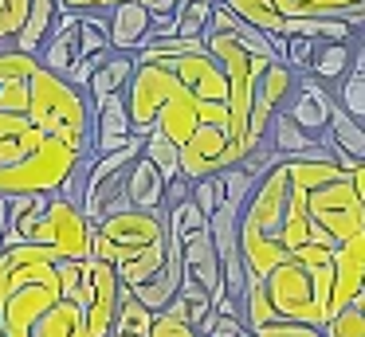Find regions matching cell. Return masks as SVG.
<instances>
[{"mask_svg": "<svg viewBox=\"0 0 365 337\" xmlns=\"http://www.w3.org/2000/svg\"><path fill=\"white\" fill-rule=\"evenodd\" d=\"M357 232H365V204L334 157H279L240 208L247 279H267L283 263L322 266Z\"/></svg>", "mask_w": 365, "mask_h": 337, "instance_id": "cell-1", "label": "cell"}, {"mask_svg": "<svg viewBox=\"0 0 365 337\" xmlns=\"http://www.w3.org/2000/svg\"><path fill=\"white\" fill-rule=\"evenodd\" d=\"M122 279L106 259L0 247V337H110Z\"/></svg>", "mask_w": 365, "mask_h": 337, "instance_id": "cell-2", "label": "cell"}, {"mask_svg": "<svg viewBox=\"0 0 365 337\" xmlns=\"http://www.w3.org/2000/svg\"><path fill=\"white\" fill-rule=\"evenodd\" d=\"M87 157L71 141L48 133L24 114H0V192H63Z\"/></svg>", "mask_w": 365, "mask_h": 337, "instance_id": "cell-3", "label": "cell"}, {"mask_svg": "<svg viewBox=\"0 0 365 337\" xmlns=\"http://www.w3.org/2000/svg\"><path fill=\"white\" fill-rule=\"evenodd\" d=\"M126 106H130V122H134L138 138L165 133L177 145H185L205 122L228 125L224 110L205 106L165 63H150V59H138V71L126 86Z\"/></svg>", "mask_w": 365, "mask_h": 337, "instance_id": "cell-4", "label": "cell"}, {"mask_svg": "<svg viewBox=\"0 0 365 337\" xmlns=\"http://www.w3.org/2000/svg\"><path fill=\"white\" fill-rule=\"evenodd\" d=\"M271 294V306L283 321H307L326 326L334 318V259L322 266L283 263L263 279Z\"/></svg>", "mask_w": 365, "mask_h": 337, "instance_id": "cell-5", "label": "cell"}, {"mask_svg": "<svg viewBox=\"0 0 365 337\" xmlns=\"http://www.w3.org/2000/svg\"><path fill=\"white\" fill-rule=\"evenodd\" d=\"M169 235V208H122L95 227V255L118 271Z\"/></svg>", "mask_w": 365, "mask_h": 337, "instance_id": "cell-6", "label": "cell"}, {"mask_svg": "<svg viewBox=\"0 0 365 337\" xmlns=\"http://www.w3.org/2000/svg\"><path fill=\"white\" fill-rule=\"evenodd\" d=\"M145 138L130 141V145L114 149V153H98L95 161L87 165V188H83V212H87L91 224H103L110 212L130 208L126 200V169L134 165V157H142Z\"/></svg>", "mask_w": 365, "mask_h": 337, "instance_id": "cell-7", "label": "cell"}, {"mask_svg": "<svg viewBox=\"0 0 365 337\" xmlns=\"http://www.w3.org/2000/svg\"><path fill=\"white\" fill-rule=\"evenodd\" d=\"M28 243H43V247L59 251V255L87 259V255H95V224L87 219L79 200L56 192L48 200V208H43V216H40V224H36Z\"/></svg>", "mask_w": 365, "mask_h": 337, "instance_id": "cell-8", "label": "cell"}, {"mask_svg": "<svg viewBox=\"0 0 365 337\" xmlns=\"http://www.w3.org/2000/svg\"><path fill=\"white\" fill-rule=\"evenodd\" d=\"M185 251V274H181V294L185 298H216L224 294V259L216 251V239L208 227L181 235Z\"/></svg>", "mask_w": 365, "mask_h": 337, "instance_id": "cell-9", "label": "cell"}, {"mask_svg": "<svg viewBox=\"0 0 365 337\" xmlns=\"http://www.w3.org/2000/svg\"><path fill=\"white\" fill-rule=\"evenodd\" d=\"M224 169H228V125L205 122L181 145V172L189 180H200L208 172H224Z\"/></svg>", "mask_w": 365, "mask_h": 337, "instance_id": "cell-10", "label": "cell"}, {"mask_svg": "<svg viewBox=\"0 0 365 337\" xmlns=\"http://www.w3.org/2000/svg\"><path fill=\"white\" fill-rule=\"evenodd\" d=\"M334 106H338V98L326 90L322 78L310 75V78H299V90H294L291 102H287V114H291L294 122L310 133V138H322L326 125H330Z\"/></svg>", "mask_w": 365, "mask_h": 337, "instance_id": "cell-11", "label": "cell"}, {"mask_svg": "<svg viewBox=\"0 0 365 337\" xmlns=\"http://www.w3.org/2000/svg\"><path fill=\"white\" fill-rule=\"evenodd\" d=\"M138 141L134 122H130V106L126 94H106L95 98V157L98 153H114V149Z\"/></svg>", "mask_w": 365, "mask_h": 337, "instance_id": "cell-12", "label": "cell"}, {"mask_svg": "<svg viewBox=\"0 0 365 337\" xmlns=\"http://www.w3.org/2000/svg\"><path fill=\"white\" fill-rule=\"evenodd\" d=\"M153 12L142 0H126L110 12V47L114 51H142L145 36H150Z\"/></svg>", "mask_w": 365, "mask_h": 337, "instance_id": "cell-13", "label": "cell"}, {"mask_svg": "<svg viewBox=\"0 0 365 337\" xmlns=\"http://www.w3.org/2000/svg\"><path fill=\"white\" fill-rule=\"evenodd\" d=\"M40 63L51 67L56 75H71V67L79 63V12L59 16L56 31H51L48 43L40 47Z\"/></svg>", "mask_w": 365, "mask_h": 337, "instance_id": "cell-14", "label": "cell"}, {"mask_svg": "<svg viewBox=\"0 0 365 337\" xmlns=\"http://www.w3.org/2000/svg\"><path fill=\"white\" fill-rule=\"evenodd\" d=\"M271 157H330L326 153V145L318 138H310L307 130H302L299 122H294L287 110H279L275 118H271Z\"/></svg>", "mask_w": 365, "mask_h": 337, "instance_id": "cell-15", "label": "cell"}, {"mask_svg": "<svg viewBox=\"0 0 365 337\" xmlns=\"http://www.w3.org/2000/svg\"><path fill=\"white\" fill-rule=\"evenodd\" d=\"M165 172L150 161V157H134V165L126 169V200L134 208H165Z\"/></svg>", "mask_w": 365, "mask_h": 337, "instance_id": "cell-16", "label": "cell"}, {"mask_svg": "<svg viewBox=\"0 0 365 337\" xmlns=\"http://www.w3.org/2000/svg\"><path fill=\"white\" fill-rule=\"evenodd\" d=\"M56 192H24V196H12V208H9V232L0 239V247H16V243H28L40 224L43 208Z\"/></svg>", "mask_w": 365, "mask_h": 337, "instance_id": "cell-17", "label": "cell"}, {"mask_svg": "<svg viewBox=\"0 0 365 337\" xmlns=\"http://www.w3.org/2000/svg\"><path fill=\"white\" fill-rule=\"evenodd\" d=\"M138 71V51H110V59L95 71V78L87 83L91 98H106V94H126L130 78Z\"/></svg>", "mask_w": 365, "mask_h": 337, "instance_id": "cell-18", "label": "cell"}, {"mask_svg": "<svg viewBox=\"0 0 365 337\" xmlns=\"http://www.w3.org/2000/svg\"><path fill=\"white\" fill-rule=\"evenodd\" d=\"M354 59H357V51H354L349 43L322 39V43H318V51H314V59H310V71H307V75L322 78V83H330V86H338L341 78L354 71Z\"/></svg>", "mask_w": 365, "mask_h": 337, "instance_id": "cell-19", "label": "cell"}, {"mask_svg": "<svg viewBox=\"0 0 365 337\" xmlns=\"http://www.w3.org/2000/svg\"><path fill=\"white\" fill-rule=\"evenodd\" d=\"M318 141H326V145H338L346 149L349 157H357V161H365V122H357L349 110L334 106L330 114V125H326V133Z\"/></svg>", "mask_w": 365, "mask_h": 337, "instance_id": "cell-20", "label": "cell"}, {"mask_svg": "<svg viewBox=\"0 0 365 337\" xmlns=\"http://www.w3.org/2000/svg\"><path fill=\"white\" fill-rule=\"evenodd\" d=\"M153 318H158V313H153L130 286H122V302H118V318H114L110 337H150Z\"/></svg>", "mask_w": 365, "mask_h": 337, "instance_id": "cell-21", "label": "cell"}, {"mask_svg": "<svg viewBox=\"0 0 365 337\" xmlns=\"http://www.w3.org/2000/svg\"><path fill=\"white\" fill-rule=\"evenodd\" d=\"M224 4H228L236 16H244L247 24L263 28L267 36H287V28H291V16L279 12L275 0H224Z\"/></svg>", "mask_w": 365, "mask_h": 337, "instance_id": "cell-22", "label": "cell"}, {"mask_svg": "<svg viewBox=\"0 0 365 337\" xmlns=\"http://www.w3.org/2000/svg\"><path fill=\"white\" fill-rule=\"evenodd\" d=\"M283 16H302V20H326V16H338V20L354 24V8L365 0H275Z\"/></svg>", "mask_w": 365, "mask_h": 337, "instance_id": "cell-23", "label": "cell"}, {"mask_svg": "<svg viewBox=\"0 0 365 337\" xmlns=\"http://www.w3.org/2000/svg\"><path fill=\"white\" fill-rule=\"evenodd\" d=\"M40 0H0V47H12L32 24Z\"/></svg>", "mask_w": 365, "mask_h": 337, "instance_id": "cell-24", "label": "cell"}, {"mask_svg": "<svg viewBox=\"0 0 365 337\" xmlns=\"http://www.w3.org/2000/svg\"><path fill=\"white\" fill-rule=\"evenodd\" d=\"M150 337H205V333H200V329L189 321V313H185V302H181V298H173L165 310H158Z\"/></svg>", "mask_w": 365, "mask_h": 337, "instance_id": "cell-25", "label": "cell"}, {"mask_svg": "<svg viewBox=\"0 0 365 337\" xmlns=\"http://www.w3.org/2000/svg\"><path fill=\"white\" fill-rule=\"evenodd\" d=\"M244 321L247 329H259L267 321H279L275 306H271V294L263 286V279H247V290H244Z\"/></svg>", "mask_w": 365, "mask_h": 337, "instance_id": "cell-26", "label": "cell"}, {"mask_svg": "<svg viewBox=\"0 0 365 337\" xmlns=\"http://www.w3.org/2000/svg\"><path fill=\"white\" fill-rule=\"evenodd\" d=\"M142 153L150 157L161 172H165V180L185 177V172H181V145H177V141H169L165 133H150V138H145V145H142Z\"/></svg>", "mask_w": 365, "mask_h": 337, "instance_id": "cell-27", "label": "cell"}, {"mask_svg": "<svg viewBox=\"0 0 365 337\" xmlns=\"http://www.w3.org/2000/svg\"><path fill=\"white\" fill-rule=\"evenodd\" d=\"M212 8L216 0H181L177 8V36H205L208 24H212Z\"/></svg>", "mask_w": 365, "mask_h": 337, "instance_id": "cell-28", "label": "cell"}, {"mask_svg": "<svg viewBox=\"0 0 365 337\" xmlns=\"http://www.w3.org/2000/svg\"><path fill=\"white\" fill-rule=\"evenodd\" d=\"M334 90H338V94H334V98H338V106L349 110L357 122H365V67H357V63H354V71H349V75L341 78Z\"/></svg>", "mask_w": 365, "mask_h": 337, "instance_id": "cell-29", "label": "cell"}, {"mask_svg": "<svg viewBox=\"0 0 365 337\" xmlns=\"http://www.w3.org/2000/svg\"><path fill=\"white\" fill-rule=\"evenodd\" d=\"M197 227H208V212L200 208L192 196H185V200L169 204V232L189 235V232H197Z\"/></svg>", "mask_w": 365, "mask_h": 337, "instance_id": "cell-30", "label": "cell"}, {"mask_svg": "<svg viewBox=\"0 0 365 337\" xmlns=\"http://www.w3.org/2000/svg\"><path fill=\"white\" fill-rule=\"evenodd\" d=\"M192 200L212 216V212L224 204V172H208V177L192 180Z\"/></svg>", "mask_w": 365, "mask_h": 337, "instance_id": "cell-31", "label": "cell"}, {"mask_svg": "<svg viewBox=\"0 0 365 337\" xmlns=\"http://www.w3.org/2000/svg\"><path fill=\"white\" fill-rule=\"evenodd\" d=\"M322 329L330 337H365V313L357 310V306H346V310H338Z\"/></svg>", "mask_w": 365, "mask_h": 337, "instance_id": "cell-32", "label": "cell"}, {"mask_svg": "<svg viewBox=\"0 0 365 337\" xmlns=\"http://www.w3.org/2000/svg\"><path fill=\"white\" fill-rule=\"evenodd\" d=\"M318 43H322L318 36H287V59L283 63H291L294 71H302V75H307L310 59H314V51H318Z\"/></svg>", "mask_w": 365, "mask_h": 337, "instance_id": "cell-33", "label": "cell"}, {"mask_svg": "<svg viewBox=\"0 0 365 337\" xmlns=\"http://www.w3.org/2000/svg\"><path fill=\"white\" fill-rule=\"evenodd\" d=\"M255 337H330L322 326H307V321H267L255 329Z\"/></svg>", "mask_w": 365, "mask_h": 337, "instance_id": "cell-34", "label": "cell"}, {"mask_svg": "<svg viewBox=\"0 0 365 337\" xmlns=\"http://www.w3.org/2000/svg\"><path fill=\"white\" fill-rule=\"evenodd\" d=\"M247 329L244 318H236V313H212V321L205 326V337H240Z\"/></svg>", "mask_w": 365, "mask_h": 337, "instance_id": "cell-35", "label": "cell"}, {"mask_svg": "<svg viewBox=\"0 0 365 337\" xmlns=\"http://www.w3.org/2000/svg\"><path fill=\"white\" fill-rule=\"evenodd\" d=\"M118 4H126V0H59L63 12H98V16H110Z\"/></svg>", "mask_w": 365, "mask_h": 337, "instance_id": "cell-36", "label": "cell"}, {"mask_svg": "<svg viewBox=\"0 0 365 337\" xmlns=\"http://www.w3.org/2000/svg\"><path fill=\"white\" fill-rule=\"evenodd\" d=\"M145 8H150L153 16H173L177 8H181V0H142Z\"/></svg>", "mask_w": 365, "mask_h": 337, "instance_id": "cell-37", "label": "cell"}, {"mask_svg": "<svg viewBox=\"0 0 365 337\" xmlns=\"http://www.w3.org/2000/svg\"><path fill=\"white\" fill-rule=\"evenodd\" d=\"M9 208H12V196L0 192V239H4V232H9Z\"/></svg>", "mask_w": 365, "mask_h": 337, "instance_id": "cell-38", "label": "cell"}, {"mask_svg": "<svg viewBox=\"0 0 365 337\" xmlns=\"http://www.w3.org/2000/svg\"><path fill=\"white\" fill-rule=\"evenodd\" d=\"M354 177V185H357V196H361V204H365V161H357V169L349 172Z\"/></svg>", "mask_w": 365, "mask_h": 337, "instance_id": "cell-39", "label": "cell"}, {"mask_svg": "<svg viewBox=\"0 0 365 337\" xmlns=\"http://www.w3.org/2000/svg\"><path fill=\"white\" fill-rule=\"evenodd\" d=\"M354 306H357V310H361V313H365V282H361V290H357V298H354Z\"/></svg>", "mask_w": 365, "mask_h": 337, "instance_id": "cell-40", "label": "cell"}, {"mask_svg": "<svg viewBox=\"0 0 365 337\" xmlns=\"http://www.w3.org/2000/svg\"><path fill=\"white\" fill-rule=\"evenodd\" d=\"M357 36H361V39H357V43H361V47H365V28H357Z\"/></svg>", "mask_w": 365, "mask_h": 337, "instance_id": "cell-41", "label": "cell"}, {"mask_svg": "<svg viewBox=\"0 0 365 337\" xmlns=\"http://www.w3.org/2000/svg\"><path fill=\"white\" fill-rule=\"evenodd\" d=\"M216 4H224V0H216Z\"/></svg>", "mask_w": 365, "mask_h": 337, "instance_id": "cell-42", "label": "cell"}]
</instances>
